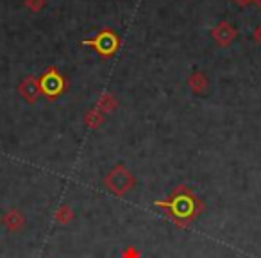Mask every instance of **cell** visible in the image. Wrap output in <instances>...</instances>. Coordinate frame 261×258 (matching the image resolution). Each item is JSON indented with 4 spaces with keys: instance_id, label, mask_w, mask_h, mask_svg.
<instances>
[{
    "instance_id": "1",
    "label": "cell",
    "mask_w": 261,
    "mask_h": 258,
    "mask_svg": "<svg viewBox=\"0 0 261 258\" xmlns=\"http://www.w3.org/2000/svg\"><path fill=\"white\" fill-rule=\"evenodd\" d=\"M156 206L165 208L168 217L181 228H185L190 222L195 221L197 215L204 210L202 201L185 185H179L168 199L158 201Z\"/></svg>"
},
{
    "instance_id": "2",
    "label": "cell",
    "mask_w": 261,
    "mask_h": 258,
    "mask_svg": "<svg viewBox=\"0 0 261 258\" xmlns=\"http://www.w3.org/2000/svg\"><path fill=\"white\" fill-rule=\"evenodd\" d=\"M104 185L109 192H113L115 196H125L129 190L135 189L136 185V178L133 176V172L125 167V165H116L111 171L106 174L104 178Z\"/></svg>"
},
{
    "instance_id": "3",
    "label": "cell",
    "mask_w": 261,
    "mask_h": 258,
    "mask_svg": "<svg viewBox=\"0 0 261 258\" xmlns=\"http://www.w3.org/2000/svg\"><path fill=\"white\" fill-rule=\"evenodd\" d=\"M40 86H41V95H45L48 101H56V99L61 97L68 90V79L63 76L59 68L48 66L40 76Z\"/></svg>"
},
{
    "instance_id": "4",
    "label": "cell",
    "mask_w": 261,
    "mask_h": 258,
    "mask_svg": "<svg viewBox=\"0 0 261 258\" xmlns=\"http://www.w3.org/2000/svg\"><path fill=\"white\" fill-rule=\"evenodd\" d=\"M83 45L84 47H91L98 56L108 59L120 51V36L115 31L104 27V29L95 34V38H91V40H83Z\"/></svg>"
},
{
    "instance_id": "5",
    "label": "cell",
    "mask_w": 261,
    "mask_h": 258,
    "mask_svg": "<svg viewBox=\"0 0 261 258\" xmlns=\"http://www.w3.org/2000/svg\"><path fill=\"white\" fill-rule=\"evenodd\" d=\"M211 38H213L218 47H229V45L238 38V29H236L232 24L222 20V22H218L217 26L211 29Z\"/></svg>"
},
{
    "instance_id": "6",
    "label": "cell",
    "mask_w": 261,
    "mask_h": 258,
    "mask_svg": "<svg viewBox=\"0 0 261 258\" xmlns=\"http://www.w3.org/2000/svg\"><path fill=\"white\" fill-rule=\"evenodd\" d=\"M18 91L27 102L34 104L41 95V86H40V77L36 76H27L22 83L18 84Z\"/></svg>"
},
{
    "instance_id": "7",
    "label": "cell",
    "mask_w": 261,
    "mask_h": 258,
    "mask_svg": "<svg viewBox=\"0 0 261 258\" xmlns=\"http://www.w3.org/2000/svg\"><path fill=\"white\" fill-rule=\"evenodd\" d=\"M4 224L8 226L11 231H20V229L25 226V217H23V214L20 210H16V208H11V210L6 212Z\"/></svg>"
},
{
    "instance_id": "8",
    "label": "cell",
    "mask_w": 261,
    "mask_h": 258,
    "mask_svg": "<svg viewBox=\"0 0 261 258\" xmlns=\"http://www.w3.org/2000/svg\"><path fill=\"white\" fill-rule=\"evenodd\" d=\"M188 86H190V90H192L193 93L202 95V93H206V91H207L210 81H207V77L204 76L202 72H193L192 76L188 77Z\"/></svg>"
},
{
    "instance_id": "9",
    "label": "cell",
    "mask_w": 261,
    "mask_h": 258,
    "mask_svg": "<svg viewBox=\"0 0 261 258\" xmlns=\"http://www.w3.org/2000/svg\"><path fill=\"white\" fill-rule=\"evenodd\" d=\"M118 108V101H116V97L115 95H111V93H102L100 97H98V101H97V104H95V109H98L100 113H111V111H115V109Z\"/></svg>"
},
{
    "instance_id": "10",
    "label": "cell",
    "mask_w": 261,
    "mask_h": 258,
    "mask_svg": "<svg viewBox=\"0 0 261 258\" xmlns=\"http://www.w3.org/2000/svg\"><path fill=\"white\" fill-rule=\"evenodd\" d=\"M102 122H104V113H100L98 109H90V111L84 115V124H86L88 127H91V129H97V127L102 126Z\"/></svg>"
},
{
    "instance_id": "11",
    "label": "cell",
    "mask_w": 261,
    "mask_h": 258,
    "mask_svg": "<svg viewBox=\"0 0 261 258\" xmlns=\"http://www.w3.org/2000/svg\"><path fill=\"white\" fill-rule=\"evenodd\" d=\"M56 219H58V222H61V224H66V222H70L73 219V210L68 204H61V206L58 208V212H56Z\"/></svg>"
},
{
    "instance_id": "12",
    "label": "cell",
    "mask_w": 261,
    "mask_h": 258,
    "mask_svg": "<svg viewBox=\"0 0 261 258\" xmlns=\"http://www.w3.org/2000/svg\"><path fill=\"white\" fill-rule=\"evenodd\" d=\"M45 6H47V2H45V0H25V8L29 9V11H33V13L43 11Z\"/></svg>"
},
{
    "instance_id": "13",
    "label": "cell",
    "mask_w": 261,
    "mask_h": 258,
    "mask_svg": "<svg viewBox=\"0 0 261 258\" xmlns=\"http://www.w3.org/2000/svg\"><path fill=\"white\" fill-rule=\"evenodd\" d=\"M122 258H142V254H140V251L136 249V247H127L125 251H123V254H122Z\"/></svg>"
},
{
    "instance_id": "14",
    "label": "cell",
    "mask_w": 261,
    "mask_h": 258,
    "mask_svg": "<svg viewBox=\"0 0 261 258\" xmlns=\"http://www.w3.org/2000/svg\"><path fill=\"white\" fill-rule=\"evenodd\" d=\"M252 38H254V41H256V43H259V45H261V26L257 27V29H254Z\"/></svg>"
},
{
    "instance_id": "15",
    "label": "cell",
    "mask_w": 261,
    "mask_h": 258,
    "mask_svg": "<svg viewBox=\"0 0 261 258\" xmlns=\"http://www.w3.org/2000/svg\"><path fill=\"white\" fill-rule=\"evenodd\" d=\"M256 4H257V6H259V8H261V0H256Z\"/></svg>"
}]
</instances>
